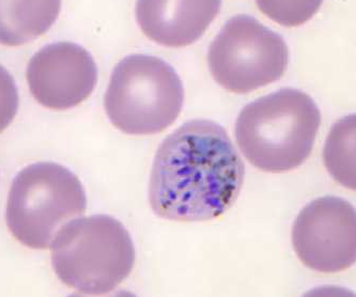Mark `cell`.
<instances>
[{"label":"cell","mask_w":356,"mask_h":297,"mask_svg":"<svg viewBox=\"0 0 356 297\" xmlns=\"http://www.w3.org/2000/svg\"><path fill=\"white\" fill-rule=\"evenodd\" d=\"M245 167L226 129L210 120L185 122L159 147L149 183L156 216L168 220L218 218L234 204Z\"/></svg>","instance_id":"cell-1"},{"label":"cell","mask_w":356,"mask_h":297,"mask_svg":"<svg viewBox=\"0 0 356 297\" xmlns=\"http://www.w3.org/2000/svg\"><path fill=\"white\" fill-rule=\"evenodd\" d=\"M321 113L307 93L282 88L241 111L236 138L250 164L280 173L303 165L315 145Z\"/></svg>","instance_id":"cell-2"},{"label":"cell","mask_w":356,"mask_h":297,"mask_svg":"<svg viewBox=\"0 0 356 297\" xmlns=\"http://www.w3.org/2000/svg\"><path fill=\"white\" fill-rule=\"evenodd\" d=\"M136 254L132 237L108 215L74 219L51 244V265L61 282L85 295L113 292L130 276Z\"/></svg>","instance_id":"cell-3"},{"label":"cell","mask_w":356,"mask_h":297,"mask_svg":"<svg viewBox=\"0 0 356 297\" xmlns=\"http://www.w3.org/2000/svg\"><path fill=\"white\" fill-rule=\"evenodd\" d=\"M184 88L172 65L155 56L123 58L111 74L104 97L113 127L129 135H153L178 119Z\"/></svg>","instance_id":"cell-4"},{"label":"cell","mask_w":356,"mask_h":297,"mask_svg":"<svg viewBox=\"0 0 356 297\" xmlns=\"http://www.w3.org/2000/svg\"><path fill=\"white\" fill-rule=\"evenodd\" d=\"M86 209L85 188L72 171L51 161L35 163L19 171L12 182L8 228L24 246L42 250Z\"/></svg>","instance_id":"cell-5"},{"label":"cell","mask_w":356,"mask_h":297,"mask_svg":"<svg viewBox=\"0 0 356 297\" xmlns=\"http://www.w3.org/2000/svg\"><path fill=\"white\" fill-rule=\"evenodd\" d=\"M288 63L284 38L245 14L227 22L209 47L211 75L225 90L236 95L280 81Z\"/></svg>","instance_id":"cell-6"},{"label":"cell","mask_w":356,"mask_h":297,"mask_svg":"<svg viewBox=\"0 0 356 297\" xmlns=\"http://www.w3.org/2000/svg\"><path fill=\"white\" fill-rule=\"evenodd\" d=\"M292 245L310 270L325 274L348 270L356 260L353 205L334 196L312 200L294 220Z\"/></svg>","instance_id":"cell-7"},{"label":"cell","mask_w":356,"mask_h":297,"mask_svg":"<svg viewBox=\"0 0 356 297\" xmlns=\"http://www.w3.org/2000/svg\"><path fill=\"white\" fill-rule=\"evenodd\" d=\"M26 77L42 106L67 111L90 97L97 83V67L91 54L79 44L57 42L33 55Z\"/></svg>","instance_id":"cell-8"},{"label":"cell","mask_w":356,"mask_h":297,"mask_svg":"<svg viewBox=\"0 0 356 297\" xmlns=\"http://www.w3.org/2000/svg\"><path fill=\"white\" fill-rule=\"evenodd\" d=\"M220 1H138L136 19L145 35L166 47H185L200 39L220 13Z\"/></svg>","instance_id":"cell-9"},{"label":"cell","mask_w":356,"mask_h":297,"mask_svg":"<svg viewBox=\"0 0 356 297\" xmlns=\"http://www.w3.org/2000/svg\"><path fill=\"white\" fill-rule=\"evenodd\" d=\"M1 13V41L21 45L43 35L55 23L60 1H9Z\"/></svg>","instance_id":"cell-10"},{"label":"cell","mask_w":356,"mask_h":297,"mask_svg":"<svg viewBox=\"0 0 356 297\" xmlns=\"http://www.w3.org/2000/svg\"><path fill=\"white\" fill-rule=\"evenodd\" d=\"M323 155L334 180L355 191V115H346L332 127Z\"/></svg>","instance_id":"cell-11"},{"label":"cell","mask_w":356,"mask_h":297,"mask_svg":"<svg viewBox=\"0 0 356 297\" xmlns=\"http://www.w3.org/2000/svg\"><path fill=\"white\" fill-rule=\"evenodd\" d=\"M321 1H257L258 8L280 25L293 27L317 13Z\"/></svg>","instance_id":"cell-12"}]
</instances>
